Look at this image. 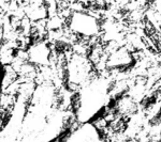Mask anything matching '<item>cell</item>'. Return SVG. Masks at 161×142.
<instances>
[{"instance_id": "obj_1", "label": "cell", "mask_w": 161, "mask_h": 142, "mask_svg": "<svg viewBox=\"0 0 161 142\" xmlns=\"http://www.w3.org/2000/svg\"><path fill=\"white\" fill-rule=\"evenodd\" d=\"M70 48V45L67 43L62 42V41H56L55 42V50L57 53H64Z\"/></svg>"}, {"instance_id": "obj_2", "label": "cell", "mask_w": 161, "mask_h": 142, "mask_svg": "<svg viewBox=\"0 0 161 142\" xmlns=\"http://www.w3.org/2000/svg\"><path fill=\"white\" fill-rule=\"evenodd\" d=\"M161 124V117H159L158 114H155L153 118L149 119L148 121V125L152 126V127H157Z\"/></svg>"}, {"instance_id": "obj_3", "label": "cell", "mask_w": 161, "mask_h": 142, "mask_svg": "<svg viewBox=\"0 0 161 142\" xmlns=\"http://www.w3.org/2000/svg\"><path fill=\"white\" fill-rule=\"evenodd\" d=\"M115 86H116V81L110 82V84H108V90H106V92H108V93L112 92L114 90V88H115Z\"/></svg>"}]
</instances>
